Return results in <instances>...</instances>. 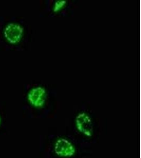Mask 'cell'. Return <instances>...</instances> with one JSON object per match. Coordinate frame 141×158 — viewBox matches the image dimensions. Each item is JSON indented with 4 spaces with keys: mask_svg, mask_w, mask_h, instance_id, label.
<instances>
[{
    "mask_svg": "<svg viewBox=\"0 0 141 158\" xmlns=\"http://www.w3.org/2000/svg\"><path fill=\"white\" fill-rule=\"evenodd\" d=\"M69 6V3L65 0L55 1L51 3L50 6V11L53 15H58L62 13L63 11L67 9Z\"/></svg>",
    "mask_w": 141,
    "mask_h": 158,
    "instance_id": "obj_5",
    "label": "cell"
},
{
    "mask_svg": "<svg viewBox=\"0 0 141 158\" xmlns=\"http://www.w3.org/2000/svg\"><path fill=\"white\" fill-rule=\"evenodd\" d=\"M48 90L43 85L33 86L28 92L27 99L31 106L41 109L45 107L49 99Z\"/></svg>",
    "mask_w": 141,
    "mask_h": 158,
    "instance_id": "obj_3",
    "label": "cell"
},
{
    "mask_svg": "<svg viewBox=\"0 0 141 158\" xmlns=\"http://www.w3.org/2000/svg\"><path fill=\"white\" fill-rule=\"evenodd\" d=\"M24 29L22 25L17 23L11 22L6 25L3 30V35L6 41L15 44L20 42L24 37Z\"/></svg>",
    "mask_w": 141,
    "mask_h": 158,
    "instance_id": "obj_4",
    "label": "cell"
},
{
    "mask_svg": "<svg viewBox=\"0 0 141 158\" xmlns=\"http://www.w3.org/2000/svg\"><path fill=\"white\" fill-rule=\"evenodd\" d=\"M0 122H1V118H0Z\"/></svg>",
    "mask_w": 141,
    "mask_h": 158,
    "instance_id": "obj_6",
    "label": "cell"
},
{
    "mask_svg": "<svg viewBox=\"0 0 141 158\" xmlns=\"http://www.w3.org/2000/svg\"><path fill=\"white\" fill-rule=\"evenodd\" d=\"M50 150L57 158H73L77 153V147L75 142L63 136L54 139Z\"/></svg>",
    "mask_w": 141,
    "mask_h": 158,
    "instance_id": "obj_1",
    "label": "cell"
},
{
    "mask_svg": "<svg viewBox=\"0 0 141 158\" xmlns=\"http://www.w3.org/2000/svg\"><path fill=\"white\" fill-rule=\"evenodd\" d=\"M74 125L76 131L83 137L91 138L94 135V120L88 112H79L75 118Z\"/></svg>",
    "mask_w": 141,
    "mask_h": 158,
    "instance_id": "obj_2",
    "label": "cell"
}]
</instances>
